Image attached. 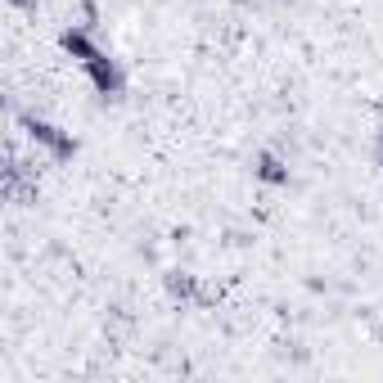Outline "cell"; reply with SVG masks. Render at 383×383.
Masks as SVG:
<instances>
[{
	"label": "cell",
	"mask_w": 383,
	"mask_h": 383,
	"mask_svg": "<svg viewBox=\"0 0 383 383\" xmlns=\"http://www.w3.org/2000/svg\"><path fill=\"white\" fill-rule=\"evenodd\" d=\"M27 131H32V140H41V145L54 153V158H72V153H77V140L63 136L59 127H50V122H41V118L27 122Z\"/></svg>",
	"instance_id": "obj_1"
},
{
	"label": "cell",
	"mask_w": 383,
	"mask_h": 383,
	"mask_svg": "<svg viewBox=\"0 0 383 383\" xmlns=\"http://www.w3.org/2000/svg\"><path fill=\"white\" fill-rule=\"evenodd\" d=\"M86 72H91V81H95L100 95H118L122 91V68L109 59V54H95V59L86 63Z\"/></svg>",
	"instance_id": "obj_2"
},
{
	"label": "cell",
	"mask_w": 383,
	"mask_h": 383,
	"mask_svg": "<svg viewBox=\"0 0 383 383\" xmlns=\"http://www.w3.org/2000/svg\"><path fill=\"white\" fill-rule=\"evenodd\" d=\"M59 41H63V50H68V54H77L81 63H91L95 54H100V50H95V41H91L86 32H77V27H68V32H63Z\"/></svg>",
	"instance_id": "obj_3"
},
{
	"label": "cell",
	"mask_w": 383,
	"mask_h": 383,
	"mask_svg": "<svg viewBox=\"0 0 383 383\" xmlns=\"http://www.w3.org/2000/svg\"><path fill=\"white\" fill-rule=\"evenodd\" d=\"M257 180H266V185H284V180H289V167H284L275 153H262V158H257Z\"/></svg>",
	"instance_id": "obj_4"
},
{
	"label": "cell",
	"mask_w": 383,
	"mask_h": 383,
	"mask_svg": "<svg viewBox=\"0 0 383 383\" xmlns=\"http://www.w3.org/2000/svg\"><path fill=\"white\" fill-rule=\"evenodd\" d=\"M379 167H383V153H379Z\"/></svg>",
	"instance_id": "obj_5"
}]
</instances>
